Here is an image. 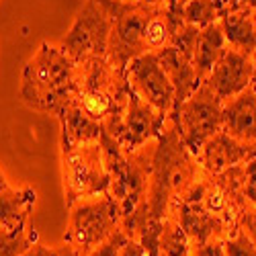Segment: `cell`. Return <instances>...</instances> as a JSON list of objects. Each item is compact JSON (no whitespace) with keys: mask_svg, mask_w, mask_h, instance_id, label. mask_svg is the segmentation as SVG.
<instances>
[{"mask_svg":"<svg viewBox=\"0 0 256 256\" xmlns=\"http://www.w3.org/2000/svg\"><path fill=\"white\" fill-rule=\"evenodd\" d=\"M130 238L127 234L119 228L115 234H111L109 238H106L104 242H100L88 256H119V252H121V246L125 244V240Z\"/></svg>","mask_w":256,"mask_h":256,"instance_id":"obj_23","label":"cell"},{"mask_svg":"<svg viewBox=\"0 0 256 256\" xmlns=\"http://www.w3.org/2000/svg\"><path fill=\"white\" fill-rule=\"evenodd\" d=\"M224 252L226 256H256V244L240 226L234 234L224 238Z\"/></svg>","mask_w":256,"mask_h":256,"instance_id":"obj_22","label":"cell"},{"mask_svg":"<svg viewBox=\"0 0 256 256\" xmlns=\"http://www.w3.org/2000/svg\"><path fill=\"white\" fill-rule=\"evenodd\" d=\"M125 80L130 84V88L140 98L150 102L154 109H158L166 117L172 113L174 88L162 68L158 52L142 54L136 60H132L125 68Z\"/></svg>","mask_w":256,"mask_h":256,"instance_id":"obj_8","label":"cell"},{"mask_svg":"<svg viewBox=\"0 0 256 256\" xmlns=\"http://www.w3.org/2000/svg\"><path fill=\"white\" fill-rule=\"evenodd\" d=\"M113 16V29L106 48V60L121 72L127 64L142 54H148V25L160 4L148 0H100Z\"/></svg>","mask_w":256,"mask_h":256,"instance_id":"obj_3","label":"cell"},{"mask_svg":"<svg viewBox=\"0 0 256 256\" xmlns=\"http://www.w3.org/2000/svg\"><path fill=\"white\" fill-rule=\"evenodd\" d=\"M74 70L76 64L60 46L44 41L23 70L18 98L33 111L58 117L74 98Z\"/></svg>","mask_w":256,"mask_h":256,"instance_id":"obj_2","label":"cell"},{"mask_svg":"<svg viewBox=\"0 0 256 256\" xmlns=\"http://www.w3.org/2000/svg\"><path fill=\"white\" fill-rule=\"evenodd\" d=\"M252 156H256V144L240 142L236 138L228 136L226 132H218L203 144V148L195 158L205 172L222 174L226 170L250 160Z\"/></svg>","mask_w":256,"mask_h":256,"instance_id":"obj_11","label":"cell"},{"mask_svg":"<svg viewBox=\"0 0 256 256\" xmlns=\"http://www.w3.org/2000/svg\"><path fill=\"white\" fill-rule=\"evenodd\" d=\"M111 29L113 16L106 6L100 0H86L76 14L70 31L62 39L60 50L74 64L94 56H106Z\"/></svg>","mask_w":256,"mask_h":256,"instance_id":"obj_7","label":"cell"},{"mask_svg":"<svg viewBox=\"0 0 256 256\" xmlns=\"http://www.w3.org/2000/svg\"><path fill=\"white\" fill-rule=\"evenodd\" d=\"M190 256H226L224 240H211L207 244H201L190 250Z\"/></svg>","mask_w":256,"mask_h":256,"instance_id":"obj_24","label":"cell"},{"mask_svg":"<svg viewBox=\"0 0 256 256\" xmlns=\"http://www.w3.org/2000/svg\"><path fill=\"white\" fill-rule=\"evenodd\" d=\"M68 228L64 244L72 246L80 256H88L100 242L121 228V213L109 193L80 199L68 205Z\"/></svg>","mask_w":256,"mask_h":256,"instance_id":"obj_4","label":"cell"},{"mask_svg":"<svg viewBox=\"0 0 256 256\" xmlns=\"http://www.w3.org/2000/svg\"><path fill=\"white\" fill-rule=\"evenodd\" d=\"M199 162L195 154L184 146L172 121H166L162 134L156 140L150 166V186H148V216L150 226L142 236V246L148 256H158L160 224L170 203L180 199L199 174Z\"/></svg>","mask_w":256,"mask_h":256,"instance_id":"obj_1","label":"cell"},{"mask_svg":"<svg viewBox=\"0 0 256 256\" xmlns=\"http://www.w3.org/2000/svg\"><path fill=\"white\" fill-rule=\"evenodd\" d=\"M37 242H39V234L31 226L23 230L0 228V256H20Z\"/></svg>","mask_w":256,"mask_h":256,"instance_id":"obj_19","label":"cell"},{"mask_svg":"<svg viewBox=\"0 0 256 256\" xmlns=\"http://www.w3.org/2000/svg\"><path fill=\"white\" fill-rule=\"evenodd\" d=\"M166 121H168V117L164 113L154 109L150 102L140 98L130 88L115 142L123 148L125 152H136V150H140V148H144L146 144L158 140Z\"/></svg>","mask_w":256,"mask_h":256,"instance_id":"obj_9","label":"cell"},{"mask_svg":"<svg viewBox=\"0 0 256 256\" xmlns=\"http://www.w3.org/2000/svg\"><path fill=\"white\" fill-rule=\"evenodd\" d=\"M222 104L224 102L213 94V90L205 82H201L197 90L178 102L168 115L180 140L195 156L209 138L222 132Z\"/></svg>","mask_w":256,"mask_h":256,"instance_id":"obj_6","label":"cell"},{"mask_svg":"<svg viewBox=\"0 0 256 256\" xmlns=\"http://www.w3.org/2000/svg\"><path fill=\"white\" fill-rule=\"evenodd\" d=\"M250 78H252V56L228 48L203 82L224 102L246 90L250 86Z\"/></svg>","mask_w":256,"mask_h":256,"instance_id":"obj_10","label":"cell"},{"mask_svg":"<svg viewBox=\"0 0 256 256\" xmlns=\"http://www.w3.org/2000/svg\"><path fill=\"white\" fill-rule=\"evenodd\" d=\"M119 256H148V252H146V248L142 246L140 240H136V238H127L125 244L121 246Z\"/></svg>","mask_w":256,"mask_h":256,"instance_id":"obj_25","label":"cell"},{"mask_svg":"<svg viewBox=\"0 0 256 256\" xmlns=\"http://www.w3.org/2000/svg\"><path fill=\"white\" fill-rule=\"evenodd\" d=\"M222 132L240 142L256 144V92L248 86L222 104Z\"/></svg>","mask_w":256,"mask_h":256,"instance_id":"obj_12","label":"cell"},{"mask_svg":"<svg viewBox=\"0 0 256 256\" xmlns=\"http://www.w3.org/2000/svg\"><path fill=\"white\" fill-rule=\"evenodd\" d=\"M218 23L224 31L228 48L250 56L256 52V8L224 10Z\"/></svg>","mask_w":256,"mask_h":256,"instance_id":"obj_15","label":"cell"},{"mask_svg":"<svg viewBox=\"0 0 256 256\" xmlns=\"http://www.w3.org/2000/svg\"><path fill=\"white\" fill-rule=\"evenodd\" d=\"M180 16L186 25H193L197 29H203L220 18L218 6L211 0H184Z\"/></svg>","mask_w":256,"mask_h":256,"instance_id":"obj_20","label":"cell"},{"mask_svg":"<svg viewBox=\"0 0 256 256\" xmlns=\"http://www.w3.org/2000/svg\"><path fill=\"white\" fill-rule=\"evenodd\" d=\"M62 148V178L66 207L74 201L98 197L109 190V170L104 166L100 140Z\"/></svg>","mask_w":256,"mask_h":256,"instance_id":"obj_5","label":"cell"},{"mask_svg":"<svg viewBox=\"0 0 256 256\" xmlns=\"http://www.w3.org/2000/svg\"><path fill=\"white\" fill-rule=\"evenodd\" d=\"M52 256H80L72 246H68V244H60V246H54L52 248Z\"/></svg>","mask_w":256,"mask_h":256,"instance_id":"obj_29","label":"cell"},{"mask_svg":"<svg viewBox=\"0 0 256 256\" xmlns=\"http://www.w3.org/2000/svg\"><path fill=\"white\" fill-rule=\"evenodd\" d=\"M238 8H256V0H230L224 10H238Z\"/></svg>","mask_w":256,"mask_h":256,"instance_id":"obj_28","label":"cell"},{"mask_svg":"<svg viewBox=\"0 0 256 256\" xmlns=\"http://www.w3.org/2000/svg\"><path fill=\"white\" fill-rule=\"evenodd\" d=\"M37 201L35 188H12L4 172L0 170V228L2 230H23L29 226V218Z\"/></svg>","mask_w":256,"mask_h":256,"instance_id":"obj_13","label":"cell"},{"mask_svg":"<svg viewBox=\"0 0 256 256\" xmlns=\"http://www.w3.org/2000/svg\"><path fill=\"white\" fill-rule=\"evenodd\" d=\"M148 2H154V4H168V2H174V0H148Z\"/></svg>","mask_w":256,"mask_h":256,"instance_id":"obj_32","label":"cell"},{"mask_svg":"<svg viewBox=\"0 0 256 256\" xmlns=\"http://www.w3.org/2000/svg\"><path fill=\"white\" fill-rule=\"evenodd\" d=\"M160 64L168 76V80L172 82L174 88V106L178 102H182L184 98H188L197 90V86L201 84L195 66H193V56H188L172 46H166L158 52Z\"/></svg>","mask_w":256,"mask_h":256,"instance_id":"obj_14","label":"cell"},{"mask_svg":"<svg viewBox=\"0 0 256 256\" xmlns=\"http://www.w3.org/2000/svg\"><path fill=\"white\" fill-rule=\"evenodd\" d=\"M226 50H228V44L218 20L199 29L195 48H193V66L201 82L209 76L211 68L216 66V62L224 56Z\"/></svg>","mask_w":256,"mask_h":256,"instance_id":"obj_17","label":"cell"},{"mask_svg":"<svg viewBox=\"0 0 256 256\" xmlns=\"http://www.w3.org/2000/svg\"><path fill=\"white\" fill-rule=\"evenodd\" d=\"M211 2L218 6V10H220V14H222V12H224V8L228 6V2H230V0H211Z\"/></svg>","mask_w":256,"mask_h":256,"instance_id":"obj_31","label":"cell"},{"mask_svg":"<svg viewBox=\"0 0 256 256\" xmlns=\"http://www.w3.org/2000/svg\"><path fill=\"white\" fill-rule=\"evenodd\" d=\"M158 256H190V244L188 238L172 213H166L160 224L158 234Z\"/></svg>","mask_w":256,"mask_h":256,"instance_id":"obj_18","label":"cell"},{"mask_svg":"<svg viewBox=\"0 0 256 256\" xmlns=\"http://www.w3.org/2000/svg\"><path fill=\"white\" fill-rule=\"evenodd\" d=\"M240 226L244 228V232L248 234V236L254 240V244H256V207H250V209L244 213Z\"/></svg>","mask_w":256,"mask_h":256,"instance_id":"obj_26","label":"cell"},{"mask_svg":"<svg viewBox=\"0 0 256 256\" xmlns=\"http://www.w3.org/2000/svg\"><path fill=\"white\" fill-rule=\"evenodd\" d=\"M228 172L232 174L234 182H236L240 195L248 203V207H256V156L230 168Z\"/></svg>","mask_w":256,"mask_h":256,"instance_id":"obj_21","label":"cell"},{"mask_svg":"<svg viewBox=\"0 0 256 256\" xmlns=\"http://www.w3.org/2000/svg\"><path fill=\"white\" fill-rule=\"evenodd\" d=\"M20 256H52V248L50 246H44V244H33L27 252H23Z\"/></svg>","mask_w":256,"mask_h":256,"instance_id":"obj_27","label":"cell"},{"mask_svg":"<svg viewBox=\"0 0 256 256\" xmlns=\"http://www.w3.org/2000/svg\"><path fill=\"white\" fill-rule=\"evenodd\" d=\"M250 88L256 92V52L252 54V78H250Z\"/></svg>","mask_w":256,"mask_h":256,"instance_id":"obj_30","label":"cell"},{"mask_svg":"<svg viewBox=\"0 0 256 256\" xmlns=\"http://www.w3.org/2000/svg\"><path fill=\"white\" fill-rule=\"evenodd\" d=\"M60 121V146H74L82 142L100 140L102 125L88 117L82 111V106L72 98L58 115Z\"/></svg>","mask_w":256,"mask_h":256,"instance_id":"obj_16","label":"cell"}]
</instances>
